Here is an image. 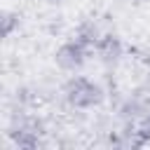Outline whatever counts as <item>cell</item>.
<instances>
[{
  "mask_svg": "<svg viewBox=\"0 0 150 150\" xmlns=\"http://www.w3.org/2000/svg\"><path fill=\"white\" fill-rule=\"evenodd\" d=\"M101 96H103L101 87L94 84L87 77H73L66 84V98L75 108H91V105H96L101 101Z\"/></svg>",
  "mask_w": 150,
  "mask_h": 150,
  "instance_id": "cell-1",
  "label": "cell"
},
{
  "mask_svg": "<svg viewBox=\"0 0 150 150\" xmlns=\"http://www.w3.org/2000/svg\"><path fill=\"white\" fill-rule=\"evenodd\" d=\"M87 59V47L82 40H70L56 49V63L63 70H77Z\"/></svg>",
  "mask_w": 150,
  "mask_h": 150,
  "instance_id": "cell-2",
  "label": "cell"
}]
</instances>
